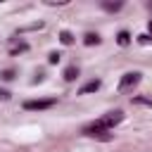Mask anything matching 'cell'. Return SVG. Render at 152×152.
Here are the masks:
<instances>
[{
    "mask_svg": "<svg viewBox=\"0 0 152 152\" xmlns=\"http://www.w3.org/2000/svg\"><path fill=\"white\" fill-rule=\"evenodd\" d=\"M0 76H2L5 81H12V78H14V71H12V69H5V71H2Z\"/></svg>",
    "mask_w": 152,
    "mask_h": 152,
    "instance_id": "30bf717a",
    "label": "cell"
},
{
    "mask_svg": "<svg viewBox=\"0 0 152 152\" xmlns=\"http://www.w3.org/2000/svg\"><path fill=\"white\" fill-rule=\"evenodd\" d=\"M59 40H62L64 45H71V43H74V36H71L69 31H62V33H59Z\"/></svg>",
    "mask_w": 152,
    "mask_h": 152,
    "instance_id": "ba28073f",
    "label": "cell"
},
{
    "mask_svg": "<svg viewBox=\"0 0 152 152\" xmlns=\"http://www.w3.org/2000/svg\"><path fill=\"white\" fill-rule=\"evenodd\" d=\"M138 83H140V74H138V71H128V74H124L121 81H119V93H126L128 88H133V86H138Z\"/></svg>",
    "mask_w": 152,
    "mask_h": 152,
    "instance_id": "3957f363",
    "label": "cell"
},
{
    "mask_svg": "<svg viewBox=\"0 0 152 152\" xmlns=\"http://www.w3.org/2000/svg\"><path fill=\"white\" fill-rule=\"evenodd\" d=\"M55 97H45V100H26L24 102V109H28V112H40V109H50V107H55Z\"/></svg>",
    "mask_w": 152,
    "mask_h": 152,
    "instance_id": "7a4b0ae2",
    "label": "cell"
},
{
    "mask_svg": "<svg viewBox=\"0 0 152 152\" xmlns=\"http://www.w3.org/2000/svg\"><path fill=\"white\" fill-rule=\"evenodd\" d=\"M97 88H100V81H97V78H95V81H88V83H86V86L81 88V95H88V93H95Z\"/></svg>",
    "mask_w": 152,
    "mask_h": 152,
    "instance_id": "277c9868",
    "label": "cell"
},
{
    "mask_svg": "<svg viewBox=\"0 0 152 152\" xmlns=\"http://www.w3.org/2000/svg\"><path fill=\"white\" fill-rule=\"evenodd\" d=\"M0 100H10V93H7V90H2V88H0Z\"/></svg>",
    "mask_w": 152,
    "mask_h": 152,
    "instance_id": "7c38bea8",
    "label": "cell"
},
{
    "mask_svg": "<svg viewBox=\"0 0 152 152\" xmlns=\"http://www.w3.org/2000/svg\"><path fill=\"white\" fill-rule=\"evenodd\" d=\"M76 76H78V69L76 66H66L64 69V81H74Z\"/></svg>",
    "mask_w": 152,
    "mask_h": 152,
    "instance_id": "52a82bcc",
    "label": "cell"
},
{
    "mask_svg": "<svg viewBox=\"0 0 152 152\" xmlns=\"http://www.w3.org/2000/svg\"><path fill=\"white\" fill-rule=\"evenodd\" d=\"M150 33H152V21H150Z\"/></svg>",
    "mask_w": 152,
    "mask_h": 152,
    "instance_id": "4fadbf2b",
    "label": "cell"
},
{
    "mask_svg": "<svg viewBox=\"0 0 152 152\" xmlns=\"http://www.w3.org/2000/svg\"><path fill=\"white\" fill-rule=\"evenodd\" d=\"M102 7L107 12H116V10H121V2H102Z\"/></svg>",
    "mask_w": 152,
    "mask_h": 152,
    "instance_id": "9c48e42d",
    "label": "cell"
},
{
    "mask_svg": "<svg viewBox=\"0 0 152 152\" xmlns=\"http://www.w3.org/2000/svg\"><path fill=\"white\" fill-rule=\"evenodd\" d=\"M48 62H50V64H57V62H59V55H57V52H50Z\"/></svg>",
    "mask_w": 152,
    "mask_h": 152,
    "instance_id": "8fae6325",
    "label": "cell"
},
{
    "mask_svg": "<svg viewBox=\"0 0 152 152\" xmlns=\"http://www.w3.org/2000/svg\"><path fill=\"white\" fill-rule=\"evenodd\" d=\"M83 43L86 45H100V36L97 33H86L83 36Z\"/></svg>",
    "mask_w": 152,
    "mask_h": 152,
    "instance_id": "5b68a950",
    "label": "cell"
},
{
    "mask_svg": "<svg viewBox=\"0 0 152 152\" xmlns=\"http://www.w3.org/2000/svg\"><path fill=\"white\" fill-rule=\"evenodd\" d=\"M121 121H124V112H121V109H114V112L104 114L102 119H97V121L88 124V126L83 128V133H86V135H90V138L109 140V138H112V135H109V131H112L116 124H121Z\"/></svg>",
    "mask_w": 152,
    "mask_h": 152,
    "instance_id": "6da1fadb",
    "label": "cell"
},
{
    "mask_svg": "<svg viewBox=\"0 0 152 152\" xmlns=\"http://www.w3.org/2000/svg\"><path fill=\"white\" fill-rule=\"evenodd\" d=\"M116 43H119V45H128V43H131V33H128V31H119Z\"/></svg>",
    "mask_w": 152,
    "mask_h": 152,
    "instance_id": "8992f818",
    "label": "cell"
}]
</instances>
